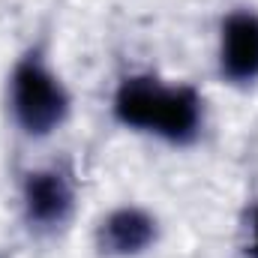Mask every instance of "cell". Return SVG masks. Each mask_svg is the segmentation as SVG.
Segmentation results:
<instances>
[{
  "label": "cell",
  "mask_w": 258,
  "mask_h": 258,
  "mask_svg": "<svg viewBox=\"0 0 258 258\" xmlns=\"http://www.w3.org/2000/svg\"><path fill=\"white\" fill-rule=\"evenodd\" d=\"M114 117L135 132L171 144H189L204 123V102L189 84H162L153 75H129L114 90Z\"/></svg>",
  "instance_id": "obj_1"
},
{
  "label": "cell",
  "mask_w": 258,
  "mask_h": 258,
  "mask_svg": "<svg viewBox=\"0 0 258 258\" xmlns=\"http://www.w3.org/2000/svg\"><path fill=\"white\" fill-rule=\"evenodd\" d=\"M9 108L15 123L33 138L51 135L69 117V93L39 51H30L12 69Z\"/></svg>",
  "instance_id": "obj_2"
},
{
  "label": "cell",
  "mask_w": 258,
  "mask_h": 258,
  "mask_svg": "<svg viewBox=\"0 0 258 258\" xmlns=\"http://www.w3.org/2000/svg\"><path fill=\"white\" fill-rule=\"evenodd\" d=\"M21 207H24V219L30 222V228H39V231L60 228L75 207V189H72L69 174L60 168H36L24 174Z\"/></svg>",
  "instance_id": "obj_3"
},
{
  "label": "cell",
  "mask_w": 258,
  "mask_h": 258,
  "mask_svg": "<svg viewBox=\"0 0 258 258\" xmlns=\"http://www.w3.org/2000/svg\"><path fill=\"white\" fill-rule=\"evenodd\" d=\"M219 72L231 84L258 81V15L237 9L219 30Z\"/></svg>",
  "instance_id": "obj_4"
},
{
  "label": "cell",
  "mask_w": 258,
  "mask_h": 258,
  "mask_svg": "<svg viewBox=\"0 0 258 258\" xmlns=\"http://www.w3.org/2000/svg\"><path fill=\"white\" fill-rule=\"evenodd\" d=\"M156 243V219L141 207H117L96 228V246L102 255L132 258Z\"/></svg>",
  "instance_id": "obj_5"
},
{
  "label": "cell",
  "mask_w": 258,
  "mask_h": 258,
  "mask_svg": "<svg viewBox=\"0 0 258 258\" xmlns=\"http://www.w3.org/2000/svg\"><path fill=\"white\" fill-rule=\"evenodd\" d=\"M249 231H252V240H249V258H258V204L252 207V213H249Z\"/></svg>",
  "instance_id": "obj_6"
}]
</instances>
